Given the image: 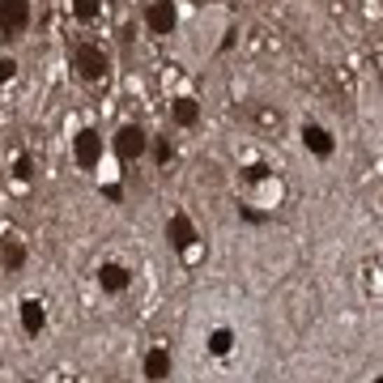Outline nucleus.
<instances>
[{
	"mask_svg": "<svg viewBox=\"0 0 383 383\" xmlns=\"http://www.w3.org/2000/svg\"><path fill=\"white\" fill-rule=\"evenodd\" d=\"M30 22V5L26 0H0V39L13 43Z\"/></svg>",
	"mask_w": 383,
	"mask_h": 383,
	"instance_id": "nucleus-1",
	"label": "nucleus"
},
{
	"mask_svg": "<svg viewBox=\"0 0 383 383\" xmlns=\"http://www.w3.org/2000/svg\"><path fill=\"white\" fill-rule=\"evenodd\" d=\"M73 64H77V73H81L85 81H102V73H106V56H102L94 43H81V47L73 51Z\"/></svg>",
	"mask_w": 383,
	"mask_h": 383,
	"instance_id": "nucleus-2",
	"label": "nucleus"
},
{
	"mask_svg": "<svg viewBox=\"0 0 383 383\" xmlns=\"http://www.w3.org/2000/svg\"><path fill=\"white\" fill-rule=\"evenodd\" d=\"M116 153H120L124 162L141 158V153H145V132H141L137 124H124V128H120V137H116Z\"/></svg>",
	"mask_w": 383,
	"mask_h": 383,
	"instance_id": "nucleus-3",
	"label": "nucleus"
},
{
	"mask_svg": "<svg viewBox=\"0 0 383 383\" xmlns=\"http://www.w3.org/2000/svg\"><path fill=\"white\" fill-rule=\"evenodd\" d=\"M98 158H102V137L94 128H81L77 132V162L90 171V167H98Z\"/></svg>",
	"mask_w": 383,
	"mask_h": 383,
	"instance_id": "nucleus-4",
	"label": "nucleus"
},
{
	"mask_svg": "<svg viewBox=\"0 0 383 383\" xmlns=\"http://www.w3.org/2000/svg\"><path fill=\"white\" fill-rule=\"evenodd\" d=\"M145 22H149L153 34H171L175 30V5H171V0H153L149 13H145Z\"/></svg>",
	"mask_w": 383,
	"mask_h": 383,
	"instance_id": "nucleus-5",
	"label": "nucleus"
},
{
	"mask_svg": "<svg viewBox=\"0 0 383 383\" xmlns=\"http://www.w3.org/2000/svg\"><path fill=\"white\" fill-rule=\"evenodd\" d=\"M167 235H171V247H175V251H188V247L196 243V230H192V222H188L183 213H175V217H171Z\"/></svg>",
	"mask_w": 383,
	"mask_h": 383,
	"instance_id": "nucleus-6",
	"label": "nucleus"
},
{
	"mask_svg": "<svg viewBox=\"0 0 383 383\" xmlns=\"http://www.w3.org/2000/svg\"><path fill=\"white\" fill-rule=\"evenodd\" d=\"M302 141H307V149H311L315 158H328V153H333V137H328L319 124H307V128H302Z\"/></svg>",
	"mask_w": 383,
	"mask_h": 383,
	"instance_id": "nucleus-7",
	"label": "nucleus"
},
{
	"mask_svg": "<svg viewBox=\"0 0 383 383\" xmlns=\"http://www.w3.org/2000/svg\"><path fill=\"white\" fill-rule=\"evenodd\" d=\"M98 281H102V290L120 294V290H128V268H120V264H102V268H98Z\"/></svg>",
	"mask_w": 383,
	"mask_h": 383,
	"instance_id": "nucleus-8",
	"label": "nucleus"
},
{
	"mask_svg": "<svg viewBox=\"0 0 383 383\" xmlns=\"http://www.w3.org/2000/svg\"><path fill=\"white\" fill-rule=\"evenodd\" d=\"M167 375H171V354H167V349H149V358H145V379L162 383Z\"/></svg>",
	"mask_w": 383,
	"mask_h": 383,
	"instance_id": "nucleus-9",
	"label": "nucleus"
},
{
	"mask_svg": "<svg viewBox=\"0 0 383 383\" xmlns=\"http://www.w3.org/2000/svg\"><path fill=\"white\" fill-rule=\"evenodd\" d=\"M43 323H47V315H43V302L26 298V302H22V328H26V333H43Z\"/></svg>",
	"mask_w": 383,
	"mask_h": 383,
	"instance_id": "nucleus-10",
	"label": "nucleus"
},
{
	"mask_svg": "<svg viewBox=\"0 0 383 383\" xmlns=\"http://www.w3.org/2000/svg\"><path fill=\"white\" fill-rule=\"evenodd\" d=\"M196 120H200V106H196V98H175V124L192 128Z\"/></svg>",
	"mask_w": 383,
	"mask_h": 383,
	"instance_id": "nucleus-11",
	"label": "nucleus"
},
{
	"mask_svg": "<svg viewBox=\"0 0 383 383\" xmlns=\"http://www.w3.org/2000/svg\"><path fill=\"white\" fill-rule=\"evenodd\" d=\"M22 264H26V247H22V243H5V268L18 272Z\"/></svg>",
	"mask_w": 383,
	"mask_h": 383,
	"instance_id": "nucleus-12",
	"label": "nucleus"
},
{
	"mask_svg": "<svg viewBox=\"0 0 383 383\" xmlns=\"http://www.w3.org/2000/svg\"><path fill=\"white\" fill-rule=\"evenodd\" d=\"M230 345H235V337L226 333V328H217V333L209 337V349H213V354H230Z\"/></svg>",
	"mask_w": 383,
	"mask_h": 383,
	"instance_id": "nucleus-13",
	"label": "nucleus"
},
{
	"mask_svg": "<svg viewBox=\"0 0 383 383\" xmlns=\"http://www.w3.org/2000/svg\"><path fill=\"white\" fill-rule=\"evenodd\" d=\"M73 9H77V18H81V22H94V18H98V0H77Z\"/></svg>",
	"mask_w": 383,
	"mask_h": 383,
	"instance_id": "nucleus-14",
	"label": "nucleus"
},
{
	"mask_svg": "<svg viewBox=\"0 0 383 383\" xmlns=\"http://www.w3.org/2000/svg\"><path fill=\"white\" fill-rule=\"evenodd\" d=\"M256 120H260L264 128H272V132L281 128V116H277V111H264V106H260V111H256Z\"/></svg>",
	"mask_w": 383,
	"mask_h": 383,
	"instance_id": "nucleus-15",
	"label": "nucleus"
},
{
	"mask_svg": "<svg viewBox=\"0 0 383 383\" xmlns=\"http://www.w3.org/2000/svg\"><path fill=\"white\" fill-rule=\"evenodd\" d=\"M13 175H18V179H30V175H34V167H30V158H18V167H13Z\"/></svg>",
	"mask_w": 383,
	"mask_h": 383,
	"instance_id": "nucleus-16",
	"label": "nucleus"
},
{
	"mask_svg": "<svg viewBox=\"0 0 383 383\" xmlns=\"http://www.w3.org/2000/svg\"><path fill=\"white\" fill-rule=\"evenodd\" d=\"M13 73H18V64H13V60H0V85H5Z\"/></svg>",
	"mask_w": 383,
	"mask_h": 383,
	"instance_id": "nucleus-17",
	"label": "nucleus"
},
{
	"mask_svg": "<svg viewBox=\"0 0 383 383\" xmlns=\"http://www.w3.org/2000/svg\"><path fill=\"white\" fill-rule=\"evenodd\" d=\"M268 175V167H264V162H256V167H247V179H264Z\"/></svg>",
	"mask_w": 383,
	"mask_h": 383,
	"instance_id": "nucleus-18",
	"label": "nucleus"
},
{
	"mask_svg": "<svg viewBox=\"0 0 383 383\" xmlns=\"http://www.w3.org/2000/svg\"><path fill=\"white\" fill-rule=\"evenodd\" d=\"M153 153H158V162H167V158H171V145H167V141H158V145H153Z\"/></svg>",
	"mask_w": 383,
	"mask_h": 383,
	"instance_id": "nucleus-19",
	"label": "nucleus"
},
{
	"mask_svg": "<svg viewBox=\"0 0 383 383\" xmlns=\"http://www.w3.org/2000/svg\"><path fill=\"white\" fill-rule=\"evenodd\" d=\"M375 383H383V379H375Z\"/></svg>",
	"mask_w": 383,
	"mask_h": 383,
	"instance_id": "nucleus-20",
	"label": "nucleus"
}]
</instances>
